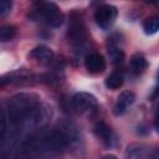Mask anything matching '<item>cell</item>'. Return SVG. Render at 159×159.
Listing matches in <instances>:
<instances>
[{
	"label": "cell",
	"instance_id": "18",
	"mask_svg": "<svg viewBox=\"0 0 159 159\" xmlns=\"http://www.w3.org/2000/svg\"><path fill=\"white\" fill-rule=\"evenodd\" d=\"M159 96V72H158V77H157V83H155V87L153 88V92L150 94V98L154 99L155 97Z\"/></svg>",
	"mask_w": 159,
	"mask_h": 159
},
{
	"label": "cell",
	"instance_id": "11",
	"mask_svg": "<svg viewBox=\"0 0 159 159\" xmlns=\"http://www.w3.org/2000/svg\"><path fill=\"white\" fill-rule=\"evenodd\" d=\"M130 68L134 73H142L148 68V61L142 53H134L130 57Z\"/></svg>",
	"mask_w": 159,
	"mask_h": 159
},
{
	"label": "cell",
	"instance_id": "3",
	"mask_svg": "<svg viewBox=\"0 0 159 159\" xmlns=\"http://www.w3.org/2000/svg\"><path fill=\"white\" fill-rule=\"evenodd\" d=\"M67 36L70 42L73 46L77 47H82L86 41H87V32H86V27L83 24V20L81 17V15L73 12L71 15L70 19V24H68V31H67Z\"/></svg>",
	"mask_w": 159,
	"mask_h": 159
},
{
	"label": "cell",
	"instance_id": "5",
	"mask_svg": "<svg viewBox=\"0 0 159 159\" xmlns=\"http://www.w3.org/2000/svg\"><path fill=\"white\" fill-rule=\"evenodd\" d=\"M72 108L80 114H87L97 107V99L88 92H77L71 98Z\"/></svg>",
	"mask_w": 159,
	"mask_h": 159
},
{
	"label": "cell",
	"instance_id": "16",
	"mask_svg": "<svg viewBox=\"0 0 159 159\" xmlns=\"http://www.w3.org/2000/svg\"><path fill=\"white\" fill-rule=\"evenodd\" d=\"M109 56H111V58L114 63H119V62H122V60L124 57V53L122 52V50H119L117 47H111L109 48Z\"/></svg>",
	"mask_w": 159,
	"mask_h": 159
},
{
	"label": "cell",
	"instance_id": "21",
	"mask_svg": "<svg viewBox=\"0 0 159 159\" xmlns=\"http://www.w3.org/2000/svg\"><path fill=\"white\" fill-rule=\"evenodd\" d=\"M101 159H118L114 154H106V155H103Z\"/></svg>",
	"mask_w": 159,
	"mask_h": 159
},
{
	"label": "cell",
	"instance_id": "12",
	"mask_svg": "<svg viewBox=\"0 0 159 159\" xmlns=\"http://www.w3.org/2000/svg\"><path fill=\"white\" fill-rule=\"evenodd\" d=\"M123 81H124V78H123V75L120 72H113L106 78L104 84L109 89H118L119 87H122Z\"/></svg>",
	"mask_w": 159,
	"mask_h": 159
},
{
	"label": "cell",
	"instance_id": "7",
	"mask_svg": "<svg viewBox=\"0 0 159 159\" xmlns=\"http://www.w3.org/2000/svg\"><path fill=\"white\" fill-rule=\"evenodd\" d=\"M84 67L89 73L97 75V73H101L104 71L106 61L102 55H99L97 52H92L84 57Z\"/></svg>",
	"mask_w": 159,
	"mask_h": 159
},
{
	"label": "cell",
	"instance_id": "6",
	"mask_svg": "<svg viewBox=\"0 0 159 159\" xmlns=\"http://www.w3.org/2000/svg\"><path fill=\"white\" fill-rule=\"evenodd\" d=\"M116 17H117V7L109 4L101 5L94 12L96 24L103 30L109 29L113 25Z\"/></svg>",
	"mask_w": 159,
	"mask_h": 159
},
{
	"label": "cell",
	"instance_id": "2",
	"mask_svg": "<svg viewBox=\"0 0 159 159\" xmlns=\"http://www.w3.org/2000/svg\"><path fill=\"white\" fill-rule=\"evenodd\" d=\"M72 140L73 135L70 133V130H41L21 142V144L16 149V157L27 158L43 153L62 152L71 144Z\"/></svg>",
	"mask_w": 159,
	"mask_h": 159
},
{
	"label": "cell",
	"instance_id": "1",
	"mask_svg": "<svg viewBox=\"0 0 159 159\" xmlns=\"http://www.w3.org/2000/svg\"><path fill=\"white\" fill-rule=\"evenodd\" d=\"M47 112L40 98L34 93H17L12 96L1 113V133L19 135L24 129L41 125Z\"/></svg>",
	"mask_w": 159,
	"mask_h": 159
},
{
	"label": "cell",
	"instance_id": "9",
	"mask_svg": "<svg viewBox=\"0 0 159 159\" xmlns=\"http://www.w3.org/2000/svg\"><path fill=\"white\" fill-rule=\"evenodd\" d=\"M93 133L94 135L107 147L112 145L113 144V140H114V135H113V132L112 129L109 128V125H107L103 120H98L94 125H93Z\"/></svg>",
	"mask_w": 159,
	"mask_h": 159
},
{
	"label": "cell",
	"instance_id": "13",
	"mask_svg": "<svg viewBox=\"0 0 159 159\" xmlns=\"http://www.w3.org/2000/svg\"><path fill=\"white\" fill-rule=\"evenodd\" d=\"M143 30L147 35H154L159 31V16H150L143 22Z\"/></svg>",
	"mask_w": 159,
	"mask_h": 159
},
{
	"label": "cell",
	"instance_id": "20",
	"mask_svg": "<svg viewBox=\"0 0 159 159\" xmlns=\"http://www.w3.org/2000/svg\"><path fill=\"white\" fill-rule=\"evenodd\" d=\"M149 159H159V148H155V149L150 153Z\"/></svg>",
	"mask_w": 159,
	"mask_h": 159
},
{
	"label": "cell",
	"instance_id": "4",
	"mask_svg": "<svg viewBox=\"0 0 159 159\" xmlns=\"http://www.w3.org/2000/svg\"><path fill=\"white\" fill-rule=\"evenodd\" d=\"M37 12L45 19V21L53 27H58L62 25L65 16L61 9L55 2H40L37 4Z\"/></svg>",
	"mask_w": 159,
	"mask_h": 159
},
{
	"label": "cell",
	"instance_id": "14",
	"mask_svg": "<svg viewBox=\"0 0 159 159\" xmlns=\"http://www.w3.org/2000/svg\"><path fill=\"white\" fill-rule=\"evenodd\" d=\"M144 148L139 144H130L125 149V159H143Z\"/></svg>",
	"mask_w": 159,
	"mask_h": 159
},
{
	"label": "cell",
	"instance_id": "8",
	"mask_svg": "<svg viewBox=\"0 0 159 159\" xmlns=\"http://www.w3.org/2000/svg\"><path fill=\"white\" fill-rule=\"evenodd\" d=\"M134 99H135V96L133 92L130 91H124L119 94V97L117 98V102L113 107V113L116 116H122L124 114L128 108L134 103Z\"/></svg>",
	"mask_w": 159,
	"mask_h": 159
},
{
	"label": "cell",
	"instance_id": "15",
	"mask_svg": "<svg viewBox=\"0 0 159 159\" xmlns=\"http://www.w3.org/2000/svg\"><path fill=\"white\" fill-rule=\"evenodd\" d=\"M15 36H16V27L14 25H5L0 29V40H1V42L10 41Z\"/></svg>",
	"mask_w": 159,
	"mask_h": 159
},
{
	"label": "cell",
	"instance_id": "10",
	"mask_svg": "<svg viewBox=\"0 0 159 159\" xmlns=\"http://www.w3.org/2000/svg\"><path fill=\"white\" fill-rule=\"evenodd\" d=\"M30 57L35 58L36 61H39L41 63H48L53 60V52L50 47H47L45 45H40V46H36L30 52Z\"/></svg>",
	"mask_w": 159,
	"mask_h": 159
},
{
	"label": "cell",
	"instance_id": "19",
	"mask_svg": "<svg viewBox=\"0 0 159 159\" xmlns=\"http://www.w3.org/2000/svg\"><path fill=\"white\" fill-rule=\"evenodd\" d=\"M154 125H155V129L159 132V103H158L157 109H155V116H154Z\"/></svg>",
	"mask_w": 159,
	"mask_h": 159
},
{
	"label": "cell",
	"instance_id": "17",
	"mask_svg": "<svg viewBox=\"0 0 159 159\" xmlns=\"http://www.w3.org/2000/svg\"><path fill=\"white\" fill-rule=\"evenodd\" d=\"M11 6H12V2H11V1H7V0L1 1V2H0V16L4 17L7 12H10Z\"/></svg>",
	"mask_w": 159,
	"mask_h": 159
}]
</instances>
